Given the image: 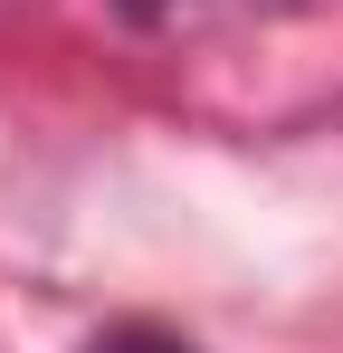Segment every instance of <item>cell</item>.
I'll return each instance as SVG.
<instances>
[{"mask_svg": "<svg viewBox=\"0 0 343 353\" xmlns=\"http://www.w3.org/2000/svg\"><path fill=\"white\" fill-rule=\"evenodd\" d=\"M86 353H191L181 334H163V325H105Z\"/></svg>", "mask_w": 343, "mask_h": 353, "instance_id": "cell-1", "label": "cell"}, {"mask_svg": "<svg viewBox=\"0 0 343 353\" xmlns=\"http://www.w3.org/2000/svg\"><path fill=\"white\" fill-rule=\"evenodd\" d=\"M114 10H134V19H153V10H163V0H114Z\"/></svg>", "mask_w": 343, "mask_h": 353, "instance_id": "cell-2", "label": "cell"}]
</instances>
